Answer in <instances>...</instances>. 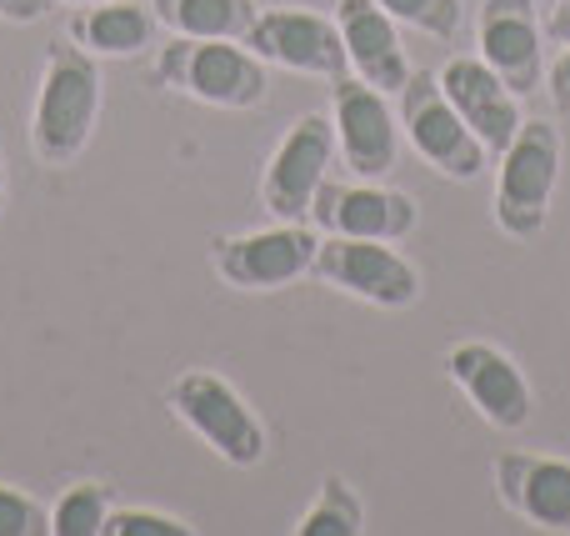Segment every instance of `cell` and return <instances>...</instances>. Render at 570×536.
I'll use <instances>...</instances> for the list:
<instances>
[{
	"instance_id": "1",
	"label": "cell",
	"mask_w": 570,
	"mask_h": 536,
	"mask_svg": "<svg viewBox=\"0 0 570 536\" xmlns=\"http://www.w3.org/2000/svg\"><path fill=\"white\" fill-rule=\"evenodd\" d=\"M100 66L90 50L50 46L46 70H40L36 110H30V150L40 166L60 170L70 160H80V150L90 146V130L100 120Z\"/></svg>"
},
{
	"instance_id": "2",
	"label": "cell",
	"mask_w": 570,
	"mask_h": 536,
	"mask_svg": "<svg viewBox=\"0 0 570 536\" xmlns=\"http://www.w3.org/2000/svg\"><path fill=\"white\" fill-rule=\"evenodd\" d=\"M160 86L220 110H256L271 96V66L246 40H196L170 36V46L156 56Z\"/></svg>"
},
{
	"instance_id": "3",
	"label": "cell",
	"mask_w": 570,
	"mask_h": 536,
	"mask_svg": "<svg viewBox=\"0 0 570 536\" xmlns=\"http://www.w3.org/2000/svg\"><path fill=\"white\" fill-rule=\"evenodd\" d=\"M556 181H561V130L551 120H521L495 170V226L521 241L541 236Z\"/></svg>"
},
{
	"instance_id": "4",
	"label": "cell",
	"mask_w": 570,
	"mask_h": 536,
	"mask_svg": "<svg viewBox=\"0 0 570 536\" xmlns=\"http://www.w3.org/2000/svg\"><path fill=\"white\" fill-rule=\"evenodd\" d=\"M166 407H170V417L186 421L230 467H261L266 461V427L246 407V397L226 377H216V371H186V377H176L166 391Z\"/></svg>"
},
{
	"instance_id": "5",
	"label": "cell",
	"mask_w": 570,
	"mask_h": 536,
	"mask_svg": "<svg viewBox=\"0 0 570 536\" xmlns=\"http://www.w3.org/2000/svg\"><path fill=\"white\" fill-rule=\"evenodd\" d=\"M395 100H401L395 116H401L405 140L415 146V156H421L425 166H435L451 181H475L491 166V150H485L481 136L461 120V110L451 106V96L441 90V80H435L431 70H411V80L401 86Z\"/></svg>"
},
{
	"instance_id": "6",
	"label": "cell",
	"mask_w": 570,
	"mask_h": 536,
	"mask_svg": "<svg viewBox=\"0 0 570 536\" xmlns=\"http://www.w3.org/2000/svg\"><path fill=\"white\" fill-rule=\"evenodd\" d=\"M331 126L335 150L351 166L355 181H381L401 160V116L391 110V96L365 86L361 76H335L331 80Z\"/></svg>"
},
{
	"instance_id": "7",
	"label": "cell",
	"mask_w": 570,
	"mask_h": 536,
	"mask_svg": "<svg viewBox=\"0 0 570 536\" xmlns=\"http://www.w3.org/2000/svg\"><path fill=\"white\" fill-rule=\"evenodd\" d=\"M311 276H321L325 286L345 291L355 301L371 306H411L421 296V271L395 251V241H365V236H325L315 246Z\"/></svg>"
},
{
	"instance_id": "8",
	"label": "cell",
	"mask_w": 570,
	"mask_h": 536,
	"mask_svg": "<svg viewBox=\"0 0 570 536\" xmlns=\"http://www.w3.org/2000/svg\"><path fill=\"white\" fill-rule=\"evenodd\" d=\"M315 246H321V236L311 231V221H276L266 231L220 236L210 246V266L236 291H281L291 281L311 276Z\"/></svg>"
},
{
	"instance_id": "9",
	"label": "cell",
	"mask_w": 570,
	"mask_h": 536,
	"mask_svg": "<svg viewBox=\"0 0 570 536\" xmlns=\"http://www.w3.org/2000/svg\"><path fill=\"white\" fill-rule=\"evenodd\" d=\"M335 160V126L331 116H301L281 136L276 156L261 176V206L276 221H311V201L325 186Z\"/></svg>"
},
{
	"instance_id": "10",
	"label": "cell",
	"mask_w": 570,
	"mask_h": 536,
	"mask_svg": "<svg viewBox=\"0 0 570 536\" xmlns=\"http://www.w3.org/2000/svg\"><path fill=\"white\" fill-rule=\"evenodd\" d=\"M246 46L256 50L266 66L295 70V76L335 80L351 70L335 16H315V10H295V6L256 10V26L246 30Z\"/></svg>"
},
{
	"instance_id": "11",
	"label": "cell",
	"mask_w": 570,
	"mask_h": 536,
	"mask_svg": "<svg viewBox=\"0 0 570 536\" xmlns=\"http://www.w3.org/2000/svg\"><path fill=\"white\" fill-rule=\"evenodd\" d=\"M421 221L415 201L405 191H391L381 181H331L311 201V226L325 236H365V241H405Z\"/></svg>"
},
{
	"instance_id": "12",
	"label": "cell",
	"mask_w": 570,
	"mask_h": 536,
	"mask_svg": "<svg viewBox=\"0 0 570 536\" xmlns=\"http://www.w3.org/2000/svg\"><path fill=\"white\" fill-rule=\"evenodd\" d=\"M475 40H481V60L515 96L546 86V30L535 0H485L475 10Z\"/></svg>"
},
{
	"instance_id": "13",
	"label": "cell",
	"mask_w": 570,
	"mask_h": 536,
	"mask_svg": "<svg viewBox=\"0 0 570 536\" xmlns=\"http://www.w3.org/2000/svg\"><path fill=\"white\" fill-rule=\"evenodd\" d=\"M445 377L461 387V397L471 401L491 427L521 431L525 421H531V407H535L531 381H525V371L515 367L501 347H491V341H461V347H451Z\"/></svg>"
},
{
	"instance_id": "14",
	"label": "cell",
	"mask_w": 570,
	"mask_h": 536,
	"mask_svg": "<svg viewBox=\"0 0 570 536\" xmlns=\"http://www.w3.org/2000/svg\"><path fill=\"white\" fill-rule=\"evenodd\" d=\"M441 90L451 96V106L461 110V120L481 136V146L491 150V160H501V150L515 140L521 130V96L485 66L481 56H451L441 70H435Z\"/></svg>"
},
{
	"instance_id": "15",
	"label": "cell",
	"mask_w": 570,
	"mask_h": 536,
	"mask_svg": "<svg viewBox=\"0 0 570 536\" xmlns=\"http://www.w3.org/2000/svg\"><path fill=\"white\" fill-rule=\"evenodd\" d=\"M495 497L511 517L541 532L570 536V461L531 457V451H501L495 457Z\"/></svg>"
},
{
	"instance_id": "16",
	"label": "cell",
	"mask_w": 570,
	"mask_h": 536,
	"mask_svg": "<svg viewBox=\"0 0 570 536\" xmlns=\"http://www.w3.org/2000/svg\"><path fill=\"white\" fill-rule=\"evenodd\" d=\"M335 26H341L351 76H361L385 96H401V86L411 80V60H405L395 20L375 0H335Z\"/></svg>"
},
{
	"instance_id": "17",
	"label": "cell",
	"mask_w": 570,
	"mask_h": 536,
	"mask_svg": "<svg viewBox=\"0 0 570 536\" xmlns=\"http://www.w3.org/2000/svg\"><path fill=\"white\" fill-rule=\"evenodd\" d=\"M156 36V10L130 0H96L70 16V40L90 56H136Z\"/></svg>"
},
{
	"instance_id": "18",
	"label": "cell",
	"mask_w": 570,
	"mask_h": 536,
	"mask_svg": "<svg viewBox=\"0 0 570 536\" xmlns=\"http://www.w3.org/2000/svg\"><path fill=\"white\" fill-rule=\"evenodd\" d=\"M150 10L170 36L196 40H246V30L256 26L250 0H150Z\"/></svg>"
},
{
	"instance_id": "19",
	"label": "cell",
	"mask_w": 570,
	"mask_h": 536,
	"mask_svg": "<svg viewBox=\"0 0 570 536\" xmlns=\"http://www.w3.org/2000/svg\"><path fill=\"white\" fill-rule=\"evenodd\" d=\"M361 532H365V507L345 477H325L311 511L295 527V536H361Z\"/></svg>"
},
{
	"instance_id": "20",
	"label": "cell",
	"mask_w": 570,
	"mask_h": 536,
	"mask_svg": "<svg viewBox=\"0 0 570 536\" xmlns=\"http://www.w3.org/2000/svg\"><path fill=\"white\" fill-rule=\"evenodd\" d=\"M106 517H110L106 481H76V487H66V497L56 501V511H50V532L56 536H96V532H106Z\"/></svg>"
},
{
	"instance_id": "21",
	"label": "cell",
	"mask_w": 570,
	"mask_h": 536,
	"mask_svg": "<svg viewBox=\"0 0 570 536\" xmlns=\"http://www.w3.org/2000/svg\"><path fill=\"white\" fill-rule=\"evenodd\" d=\"M395 26H411L421 36H435V40H455L461 30V0H375Z\"/></svg>"
},
{
	"instance_id": "22",
	"label": "cell",
	"mask_w": 570,
	"mask_h": 536,
	"mask_svg": "<svg viewBox=\"0 0 570 536\" xmlns=\"http://www.w3.org/2000/svg\"><path fill=\"white\" fill-rule=\"evenodd\" d=\"M100 536H190V527L180 517L166 511H140V507H110L106 532Z\"/></svg>"
},
{
	"instance_id": "23",
	"label": "cell",
	"mask_w": 570,
	"mask_h": 536,
	"mask_svg": "<svg viewBox=\"0 0 570 536\" xmlns=\"http://www.w3.org/2000/svg\"><path fill=\"white\" fill-rule=\"evenodd\" d=\"M36 532H50V517L40 511L36 497H26L20 487L0 481V536H36Z\"/></svg>"
},
{
	"instance_id": "24",
	"label": "cell",
	"mask_w": 570,
	"mask_h": 536,
	"mask_svg": "<svg viewBox=\"0 0 570 536\" xmlns=\"http://www.w3.org/2000/svg\"><path fill=\"white\" fill-rule=\"evenodd\" d=\"M56 0H0V20L6 26H36L40 16H50Z\"/></svg>"
},
{
	"instance_id": "25",
	"label": "cell",
	"mask_w": 570,
	"mask_h": 536,
	"mask_svg": "<svg viewBox=\"0 0 570 536\" xmlns=\"http://www.w3.org/2000/svg\"><path fill=\"white\" fill-rule=\"evenodd\" d=\"M551 96L561 110H570V46H561V56L551 66Z\"/></svg>"
},
{
	"instance_id": "26",
	"label": "cell",
	"mask_w": 570,
	"mask_h": 536,
	"mask_svg": "<svg viewBox=\"0 0 570 536\" xmlns=\"http://www.w3.org/2000/svg\"><path fill=\"white\" fill-rule=\"evenodd\" d=\"M546 40L551 46H570V0H556L551 20H546Z\"/></svg>"
},
{
	"instance_id": "27",
	"label": "cell",
	"mask_w": 570,
	"mask_h": 536,
	"mask_svg": "<svg viewBox=\"0 0 570 536\" xmlns=\"http://www.w3.org/2000/svg\"><path fill=\"white\" fill-rule=\"evenodd\" d=\"M0 216H6V166H0Z\"/></svg>"
},
{
	"instance_id": "28",
	"label": "cell",
	"mask_w": 570,
	"mask_h": 536,
	"mask_svg": "<svg viewBox=\"0 0 570 536\" xmlns=\"http://www.w3.org/2000/svg\"><path fill=\"white\" fill-rule=\"evenodd\" d=\"M56 6H96V0H56Z\"/></svg>"
}]
</instances>
